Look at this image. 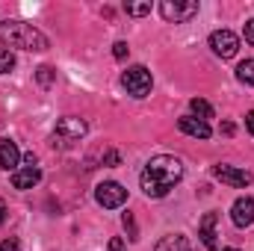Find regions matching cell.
<instances>
[{"label": "cell", "instance_id": "1", "mask_svg": "<svg viewBox=\"0 0 254 251\" xmlns=\"http://www.w3.org/2000/svg\"><path fill=\"white\" fill-rule=\"evenodd\" d=\"M181 178H184V163L172 154H160L145 163V169L139 175V187L148 198H166L181 184Z\"/></svg>", "mask_w": 254, "mask_h": 251}, {"label": "cell", "instance_id": "2", "mask_svg": "<svg viewBox=\"0 0 254 251\" xmlns=\"http://www.w3.org/2000/svg\"><path fill=\"white\" fill-rule=\"evenodd\" d=\"M0 42L9 45V48L33 51V54H42V51L51 48L48 36L42 30H36L33 24H24V21H6V24H0Z\"/></svg>", "mask_w": 254, "mask_h": 251}, {"label": "cell", "instance_id": "3", "mask_svg": "<svg viewBox=\"0 0 254 251\" xmlns=\"http://www.w3.org/2000/svg\"><path fill=\"white\" fill-rule=\"evenodd\" d=\"M122 83H125L127 95H133V98H145V95H151V86H154L151 71H148L145 65H133V68H127L125 74H122Z\"/></svg>", "mask_w": 254, "mask_h": 251}, {"label": "cell", "instance_id": "4", "mask_svg": "<svg viewBox=\"0 0 254 251\" xmlns=\"http://www.w3.org/2000/svg\"><path fill=\"white\" fill-rule=\"evenodd\" d=\"M160 15L166 21H172V24H187L190 18L198 15V3L195 0H187V3H181V0H163L160 3Z\"/></svg>", "mask_w": 254, "mask_h": 251}, {"label": "cell", "instance_id": "5", "mask_svg": "<svg viewBox=\"0 0 254 251\" xmlns=\"http://www.w3.org/2000/svg\"><path fill=\"white\" fill-rule=\"evenodd\" d=\"M95 201L104 210H116V207H122L127 201V189L122 184H116V181H104V184H98V189H95Z\"/></svg>", "mask_w": 254, "mask_h": 251}, {"label": "cell", "instance_id": "6", "mask_svg": "<svg viewBox=\"0 0 254 251\" xmlns=\"http://www.w3.org/2000/svg\"><path fill=\"white\" fill-rule=\"evenodd\" d=\"M210 48H213L216 57L231 60V57H237V51H240V39H237V33H231V30H216V33L210 36Z\"/></svg>", "mask_w": 254, "mask_h": 251}, {"label": "cell", "instance_id": "7", "mask_svg": "<svg viewBox=\"0 0 254 251\" xmlns=\"http://www.w3.org/2000/svg\"><path fill=\"white\" fill-rule=\"evenodd\" d=\"M213 175L222 181V184H228V187H252V175L246 172V169H234V166H213Z\"/></svg>", "mask_w": 254, "mask_h": 251}, {"label": "cell", "instance_id": "8", "mask_svg": "<svg viewBox=\"0 0 254 251\" xmlns=\"http://www.w3.org/2000/svg\"><path fill=\"white\" fill-rule=\"evenodd\" d=\"M86 122L83 119H74V116H68V119H60V125H57V136L63 139V142H80L83 136H86Z\"/></svg>", "mask_w": 254, "mask_h": 251}, {"label": "cell", "instance_id": "9", "mask_svg": "<svg viewBox=\"0 0 254 251\" xmlns=\"http://www.w3.org/2000/svg\"><path fill=\"white\" fill-rule=\"evenodd\" d=\"M231 219H234L237 228H249V225H254V198H249V195L237 198L234 207H231Z\"/></svg>", "mask_w": 254, "mask_h": 251}, {"label": "cell", "instance_id": "10", "mask_svg": "<svg viewBox=\"0 0 254 251\" xmlns=\"http://www.w3.org/2000/svg\"><path fill=\"white\" fill-rule=\"evenodd\" d=\"M39 181H42L39 166H24V169H15L12 172V187L15 189H33Z\"/></svg>", "mask_w": 254, "mask_h": 251}, {"label": "cell", "instance_id": "11", "mask_svg": "<svg viewBox=\"0 0 254 251\" xmlns=\"http://www.w3.org/2000/svg\"><path fill=\"white\" fill-rule=\"evenodd\" d=\"M178 127L187 133V136H195V139H210V125L207 122H201V119H195V116H184V119H178Z\"/></svg>", "mask_w": 254, "mask_h": 251}, {"label": "cell", "instance_id": "12", "mask_svg": "<svg viewBox=\"0 0 254 251\" xmlns=\"http://www.w3.org/2000/svg\"><path fill=\"white\" fill-rule=\"evenodd\" d=\"M216 213H204L201 219V228H198V237L204 243V249H216Z\"/></svg>", "mask_w": 254, "mask_h": 251}, {"label": "cell", "instance_id": "13", "mask_svg": "<svg viewBox=\"0 0 254 251\" xmlns=\"http://www.w3.org/2000/svg\"><path fill=\"white\" fill-rule=\"evenodd\" d=\"M18 160H21V151H18V145L12 142V139H3L0 142V169H12L15 172V166H18Z\"/></svg>", "mask_w": 254, "mask_h": 251}, {"label": "cell", "instance_id": "14", "mask_svg": "<svg viewBox=\"0 0 254 251\" xmlns=\"http://www.w3.org/2000/svg\"><path fill=\"white\" fill-rule=\"evenodd\" d=\"M154 251H192V246H190V240H187V237L172 234V237H163V240L154 246Z\"/></svg>", "mask_w": 254, "mask_h": 251}, {"label": "cell", "instance_id": "15", "mask_svg": "<svg viewBox=\"0 0 254 251\" xmlns=\"http://www.w3.org/2000/svg\"><path fill=\"white\" fill-rule=\"evenodd\" d=\"M237 80L246 86H254V60H243L237 65Z\"/></svg>", "mask_w": 254, "mask_h": 251}, {"label": "cell", "instance_id": "16", "mask_svg": "<svg viewBox=\"0 0 254 251\" xmlns=\"http://www.w3.org/2000/svg\"><path fill=\"white\" fill-rule=\"evenodd\" d=\"M190 110L195 113V116H198V119H201V122L213 119V107H210L204 98H192V101H190Z\"/></svg>", "mask_w": 254, "mask_h": 251}, {"label": "cell", "instance_id": "17", "mask_svg": "<svg viewBox=\"0 0 254 251\" xmlns=\"http://www.w3.org/2000/svg\"><path fill=\"white\" fill-rule=\"evenodd\" d=\"M15 68V57H12V51L9 48H0V74H9Z\"/></svg>", "mask_w": 254, "mask_h": 251}, {"label": "cell", "instance_id": "18", "mask_svg": "<svg viewBox=\"0 0 254 251\" xmlns=\"http://www.w3.org/2000/svg\"><path fill=\"white\" fill-rule=\"evenodd\" d=\"M125 12L133 15V18H142V15L151 12V3H125Z\"/></svg>", "mask_w": 254, "mask_h": 251}, {"label": "cell", "instance_id": "19", "mask_svg": "<svg viewBox=\"0 0 254 251\" xmlns=\"http://www.w3.org/2000/svg\"><path fill=\"white\" fill-rule=\"evenodd\" d=\"M36 77H39V83H42V86H51V83H54V68L42 65V68L36 71Z\"/></svg>", "mask_w": 254, "mask_h": 251}, {"label": "cell", "instance_id": "20", "mask_svg": "<svg viewBox=\"0 0 254 251\" xmlns=\"http://www.w3.org/2000/svg\"><path fill=\"white\" fill-rule=\"evenodd\" d=\"M127 54H130L127 42H116V45H113V57H116V60H125Z\"/></svg>", "mask_w": 254, "mask_h": 251}, {"label": "cell", "instance_id": "21", "mask_svg": "<svg viewBox=\"0 0 254 251\" xmlns=\"http://www.w3.org/2000/svg\"><path fill=\"white\" fill-rule=\"evenodd\" d=\"M125 228H127V234H130V240H139V234H136V222H133L130 213H125Z\"/></svg>", "mask_w": 254, "mask_h": 251}, {"label": "cell", "instance_id": "22", "mask_svg": "<svg viewBox=\"0 0 254 251\" xmlns=\"http://www.w3.org/2000/svg\"><path fill=\"white\" fill-rule=\"evenodd\" d=\"M246 42H249V45L254 48V18L249 21V24H246Z\"/></svg>", "mask_w": 254, "mask_h": 251}, {"label": "cell", "instance_id": "23", "mask_svg": "<svg viewBox=\"0 0 254 251\" xmlns=\"http://www.w3.org/2000/svg\"><path fill=\"white\" fill-rule=\"evenodd\" d=\"M0 251H18V240H3L0 243Z\"/></svg>", "mask_w": 254, "mask_h": 251}, {"label": "cell", "instance_id": "24", "mask_svg": "<svg viewBox=\"0 0 254 251\" xmlns=\"http://www.w3.org/2000/svg\"><path fill=\"white\" fill-rule=\"evenodd\" d=\"M246 127H249V133L254 136V110L249 113V116H246Z\"/></svg>", "mask_w": 254, "mask_h": 251}, {"label": "cell", "instance_id": "25", "mask_svg": "<svg viewBox=\"0 0 254 251\" xmlns=\"http://www.w3.org/2000/svg\"><path fill=\"white\" fill-rule=\"evenodd\" d=\"M222 133H225V136H231V133H234V125H231V122H225V125H222Z\"/></svg>", "mask_w": 254, "mask_h": 251}, {"label": "cell", "instance_id": "26", "mask_svg": "<svg viewBox=\"0 0 254 251\" xmlns=\"http://www.w3.org/2000/svg\"><path fill=\"white\" fill-rule=\"evenodd\" d=\"M6 222V204H3V198H0V225Z\"/></svg>", "mask_w": 254, "mask_h": 251}, {"label": "cell", "instance_id": "27", "mask_svg": "<svg viewBox=\"0 0 254 251\" xmlns=\"http://www.w3.org/2000/svg\"><path fill=\"white\" fill-rule=\"evenodd\" d=\"M222 251H240V249H222Z\"/></svg>", "mask_w": 254, "mask_h": 251}, {"label": "cell", "instance_id": "28", "mask_svg": "<svg viewBox=\"0 0 254 251\" xmlns=\"http://www.w3.org/2000/svg\"><path fill=\"white\" fill-rule=\"evenodd\" d=\"M110 251H116V249H110Z\"/></svg>", "mask_w": 254, "mask_h": 251}]
</instances>
